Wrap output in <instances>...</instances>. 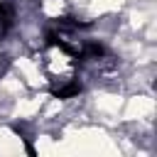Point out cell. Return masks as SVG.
I'll use <instances>...</instances> for the list:
<instances>
[{
    "mask_svg": "<svg viewBox=\"0 0 157 157\" xmlns=\"http://www.w3.org/2000/svg\"><path fill=\"white\" fill-rule=\"evenodd\" d=\"M81 91H83V86H81L78 81H69V83H64V86L54 88V91H52V96H54V98H61V101H66V98H76Z\"/></svg>",
    "mask_w": 157,
    "mask_h": 157,
    "instance_id": "6da1fadb",
    "label": "cell"
},
{
    "mask_svg": "<svg viewBox=\"0 0 157 157\" xmlns=\"http://www.w3.org/2000/svg\"><path fill=\"white\" fill-rule=\"evenodd\" d=\"M0 22H2L5 27L12 22V7H10V5H5L2 0H0Z\"/></svg>",
    "mask_w": 157,
    "mask_h": 157,
    "instance_id": "7a4b0ae2",
    "label": "cell"
}]
</instances>
